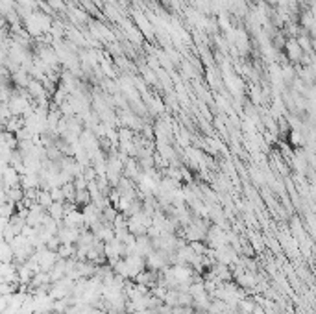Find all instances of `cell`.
<instances>
[{
  "label": "cell",
  "mask_w": 316,
  "mask_h": 314,
  "mask_svg": "<svg viewBox=\"0 0 316 314\" xmlns=\"http://www.w3.org/2000/svg\"><path fill=\"white\" fill-rule=\"evenodd\" d=\"M52 28V19L41 11H30L26 17V30L30 35H43Z\"/></svg>",
  "instance_id": "6da1fadb"
},
{
  "label": "cell",
  "mask_w": 316,
  "mask_h": 314,
  "mask_svg": "<svg viewBox=\"0 0 316 314\" xmlns=\"http://www.w3.org/2000/svg\"><path fill=\"white\" fill-rule=\"evenodd\" d=\"M285 57H287L288 63H292L294 67H300L303 63V57H305V50L302 48V45L298 43L296 37H288L287 43H285Z\"/></svg>",
  "instance_id": "7a4b0ae2"
},
{
  "label": "cell",
  "mask_w": 316,
  "mask_h": 314,
  "mask_svg": "<svg viewBox=\"0 0 316 314\" xmlns=\"http://www.w3.org/2000/svg\"><path fill=\"white\" fill-rule=\"evenodd\" d=\"M227 41L237 52H248V48H250V35L244 28L227 30Z\"/></svg>",
  "instance_id": "3957f363"
}]
</instances>
